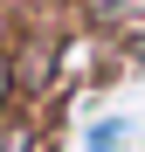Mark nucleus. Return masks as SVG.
<instances>
[{
	"label": "nucleus",
	"instance_id": "f257e3e1",
	"mask_svg": "<svg viewBox=\"0 0 145 152\" xmlns=\"http://www.w3.org/2000/svg\"><path fill=\"white\" fill-rule=\"evenodd\" d=\"M97 35H111L117 48H145V0H97Z\"/></svg>",
	"mask_w": 145,
	"mask_h": 152
},
{
	"label": "nucleus",
	"instance_id": "20e7f679",
	"mask_svg": "<svg viewBox=\"0 0 145 152\" xmlns=\"http://www.w3.org/2000/svg\"><path fill=\"white\" fill-rule=\"evenodd\" d=\"M125 132H131L125 118H104V124H90V138H83V152H125Z\"/></svg>",
	"mask_w": 145,
	"mask_h": 152
},
{
	"label": "nucleus",
	"instance_id": "f03ea898",
	"mask_svg": "<svg viewBox=\"0 0 145 152\" xmlns=\"http://www.w3.org/2000/svg\"><path fill=\"white\" fill-rule=\"evenodd\" d=\"M42 138H35V118L28 111H14V118H0V152H35Z\"/></svg>",
	"mask_w": 145,
	"mask_h": 152
},
{
	"label": "nucleus",
	"instance_id": "7ed1b4c3",
	"mask_svg": "<svg viewBox=\"0 0 145 152\" xmlns=\"http://www.w3.org/2000/svg\"><path fill=\"white\" fill-rule=\"evenodd\" d=\"M21 111V69H14V48H0V118Z\"/></svg>",
	"mask_w": 145,
	"mask_h": 152
}]
</instances>
